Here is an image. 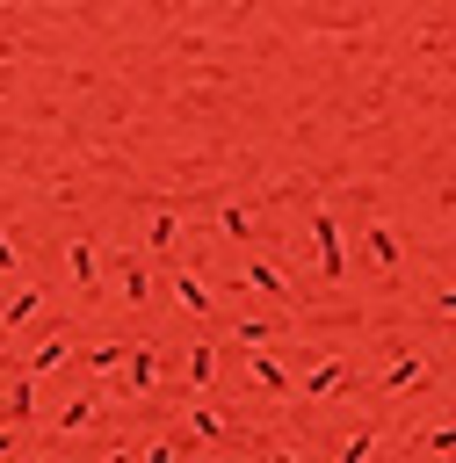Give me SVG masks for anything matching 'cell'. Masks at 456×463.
I'll return each mask as SVG.
<instances>
[{"mask_svg": "<svg viewBox=\"0 0 456 463\" xmlns=\"http://www.w3.org/2000/svg\"><path fill=\"white\" fill-rule=\"evenodd\" d=\"M217 362H224V354H217L210 340H195V347L181 354V376H188V391H210V383H217Z\"/></svg>", "mask_w": 456, "mask_h": 463, "instance_id": "4fadbf2b", "label": "cell"}, {"mask_svg": "<svg viewBox=\"0 0 456 463\" xmlns=\"http://www.w3.org/2000/svg\"><path fill=\"white\" fill-rule=\"evenodd\" d=\"M427 311H434V318H456V282H442V289L427 297Z\"/></svg>", "mask_w": 456, "mask_h": 463, "instance_id": "cb8c5ba5", "label": "cell"}, {"mask_svg": "<svg viewBox=\"0 0 456 463\" xmlns=\"http://www.w3.org/2000/svg\"><path fill=\"white\" fill-rule=\"evenodd\" d=\"M268 463H304V456H297V449H275V456H268Z\"/></svg>", "mask_w": 456, "mask_h": 463, "instance_id": "4316f807", "label": "cell"}, {"mask_svg": "<svg viewBox=\"0 0 456 463\" xmlns=\"http://www.w3.org/2000/svg\"><path fill=\"white\" fill-rule=\"evenodd\" d=\"M304 224H311V260H318V282H340L347 275V239H340V224H333V210L311 195L304 203Z\"/></svg>", "mask_w": 456, "mask_h": 463, "instance_id": "6da1fadb", "label": "cell"}, {"mask_svg": "<svg viewBox=\"0 0 456 463\" xmlns=\"http://www.w3.org/2000/svg\"><path fill=\"white\" fill-rule=\"evenodd\" d=\"M159 376H166V354H159V347H138V354H130V369H123V391H130V398H145V391H159Z\"/></svg>", "mask_w": 456, "mask_h": 463, "instance_id": "7c38bea8", "label": "cell"}, {"mask_svg": "<svg viewBox=\"0 0 456 463\" xmlns=\"http://www.w3.org/2000/svg\"><path fill=\"white\" fill-rule=\"evenodd\" d=\"M130 340H109V347H80V369H94V376H109V369H130Z\"/></svg>", "mask_w": 456, "mask_h": 463, "instance_id": "e0dca14e", "label": "cell"}, {"mask_svg": "<svg viewBox=\"0 0 456 463\" xmlns=\"http://www.w3.org/2000/svg\"><path fill=\"white\" fill-rule=\"evenodd\" d=\"M29 383H36V376H22V369H7V391H0V412H7V420H22V427L36 420V391H29Z\"/></svg>", "mask_w": 456, "mask_h": 463, "instance_id": "5bb4252c", "label": "cell"}, {"mask_svg": "<svg viewBox=\"0 0 456 463\" xmlns=\"http://www.w3.org/2000/svg\"><path fill=\"white\" fill-rule=\"evenodd\" d=\"M376 441H384V427H376V420H355V427H347V441L333 449V463H369V456H376Z\"/></svg>", "mask_w": 456, "mask_h": 463, "instance_id": "9a60e30c", "label": "cell"}, {"mask_svg": "<svg viewBox=\"0 0 456 463\" xmlns=\"http://www.w3.org/2000/svg\"><path fill=\"white\" fill-rule=\"evenodd\" d=\"M65 275L80 297H101V246L94 239H65Z\"/></svg>", "mask_w": 456, "mask_h": 463, "instance_id": "277c9868", "label": "cell"}, {"mask_svg": "<svg viewBox=\"0 0 456 463\" xmlns=\"http://www.w3.org/2000/svg\"><path fill=\"white\" fill-rule=\"evenodd\" d=\"M427 383H434V362H427L420 347H391L384 369H376V391H384V398H413V391H427Z\"/></svg>", "mask_w": 456, "mask_h": 463, "instance_id": "7a4b0ae2", "label": "cell"}, {"mask_svg": "<svg viewBox=\"0 0 456 463\" xmlns=\"http://www.w3.org/2000/svg\"><path fill=\"white\" fill-rule=\"evenodd\" d=\"M94 412H101V398H94V391H80V398H65V405H58V420H51V427H58V434H80V427H94Z\"/></svg>", "mask_w": 456, "mask_h": 463, "instance_id": "ac0fdd59", "label": "cell"}, {"mask_svg": "<svg viewBox=\"0 0 456 463\" xmlns=\"http://www.w3.org/2000/svg\"><path fill=\"white\" fill-rule=\"evenodd\" d=\"M174 246H181V217H174V203H159V210H152V224H145V246H138V253L174 260Z\"/></svg>", "mask_w": 456, "mask_h": 463, "instance_id": "30bf717a", "label": "cell"}, {"mask_svg": "<svg viewBox=\"0 0 456 463\" xmlns=\"http://www.w3.org/2000/svg\"><path fill=\"white\" fill-rule=\"evenodd\" d=\"M7 456H14V434H0V463H7Z\"/></svg>", "mask_w": 456, "mask_h": 463, "instance_id": "83f0119b", "label": "cell"}, {"mask_svg": "<svg viewBox=\"0 0 456 463\" xmlns=\"http://www.w3.org/2000/svg\"><path fill=\"white\" fill-rule=\"evenodd\" d=\"M14 268H22V253H14V232L0 224V275H14Z\"/></svg>", "mask_w": 456, "mask_h": 463, "instance_id": "d4e9b609", "label": "cell"}, {"mask_svg": "<svg viewBox=\"0 0 456 463\" xmlns=\"http://www.w3.org/2000/svg\"><path fill=\"white\" fill-rule=\"evenodd\" d=\"M275 333H282V318H239V326H232V340H239V347H268Z\"/></svg>", "mask_w": 456, "mask_h": 463, "instance_id": "44dd1931", "label": "cell"}, {"mask_svg": "<svg viewBox=\"0 0 456 463\" xmlns=\"http://www.w3.org/2000/svg\"><path fill=\"white\" fill-rule=\"evenodd\" d=\"M36 311H43V289H29V282H22V289H14L7 304H0V333H22V326H29Z\"/></svg>", "mask_w": 456, "mask_h": 463, "instance_id": "2e32d148", "label": "cell"}, {"mask_svg": "<svg viewBox=\"0 0 456 463\" xmlns=\"http://www.w3.org/2000/svg\"><path fill=\"white\" fill-rule=\"evenodd\" d=\"M232 434V420L224 412H210V405H188V441H203V449H217Z\"/></svg>", "mask_w": 456, "mask_h": 463, "instance_id": "d6986e66", "label": "cell"}, {"mask_svg": "<svg viewBox=\"0 0 456 463\" xmlns=\"http://www.w3.org/2000/svg\"><path fill=\"white\" fill-rule=\"evenodd\" d=\"M166 289H174V304H181L188 318H217V297H210V289H203V282H195V275H188L181 260L166 268Z\"/></svg>", "mask_w": 456, "mask_h": 463, "instance_id": "ba28073f", "label": "cell"}, {"mask_svg": "<svg viewBox=\"0 0 456 463\" xmlns=\"http://www.w3.org/2000/svg\"><path fill=\"white\" fill-rule=\"evenodd\" d=\"M413 441H420V449H442V456H449V449H456V420H434V427H420Z\"/></svg>", "mask_w": 456, "mask_h": 463, "instance_id": "7402d4cb", "label": "cell"}, {"mask_svg": "<svg viewBox=\"0 0 456 463\" xmlns=\"http://www.w3.org/2000/svg\"><path fill=\"white\" fill-rule=\"evenodd\" d=\"M109 463H138V449H130V441H116V449H109Z\"/></svg>", "mask_w": 456, "mask_h": 463, "instance_id": "484cf974", "label": "cell"}, {"mask_svg": "<svg viewBox=\"0 0 456 463\" xmlns=\"http://www.w3.org/2000/svg\"><path fill=\"white\" fill-rule=\"evenodd\" d=\"M246 383H253L261 398H290L304 376H290V369H282V354H253V362H246Z\"/></svg>", "mask_w": 456, "mask_h": 463, "instance_id": "9c48e42d", "label": "cell"}, {"mask_svg": "<svg viewBox=\"0 0 456 463\" xmlns=\"http://www.w3.org/2000/svg\"><path fill=\"white\" fill-rule=\"evenodd\" d=\"M246 289H261V297L290 304V268H275L268 253H246Z\"/></svg>", "mask_w": 456, "mask_h": 463, "instance_id": "8fae6325", "label": "cell"}, {"mask_svg": "<svg viewBox=\"0 0 456 463\" xmlns=\"http://www.w3.org/2000/svg\"><path fill=\"white\" fill-rule=\"evenodd\" d=\"M65 362H80V347H72V333L58 326V333H43V340L22 354V376H51V369H65Z\"/></svg>", "mask_w": 456, "mask_h": 463, "instance_id": "5b68a950", "label": "cell"}, {"mask_svg": "<svg viewBox=\"0 0 456 463\" xmlns=\"http://www.w3.org/2000/svg\"><path fill=\"white\" fill-rule=\"evenodd\" d=\"M362 253H369L384 275H398V268H405V246H398V232H391L384 217H369V224H362Z\"/></svg>", "mask_w": 456, "mask_h": 463, "instance_id": "8992f818", "label": "cell"}, {"mask_svg": "<svg viewBox=\"0 0 456 463\" xmlns=\"http://www.w3.org/2000/svg\"><path fill=\"white\" fill-rule=\"evenodd\" d=\"M340 391H355V362H347V354H318V362H311V376L297 383V398H304V405H333Z\"/></svg>", "mask_w": 456, "mask_h": 463, "instance_id": "3957f363", "label": "cell"}, {"mask_svg": "<svg viewBox=\"0 0 456 463\" xmlns=\"http://www.w3.org/2000/svg\"><path fill=\"white\" fill-rule=\"evenodd\" d=\"M109 275H116L123 304H152V275H145V253H109Z\"/></svg>", "mask_w": 456, "mask_h": 463, "instance_id": "52a82bcc", "label": "cell"}, {"mask_svg": "<svg viewBox=\"0 0 456 463\" xmlns=\"http://www.w3.org/2000/svg\"><path fill=\"white\" fill-rule=\"evenodd\" d=\"M138 463H181V449H174V441H145V449H138Z\"/></svg>", "mask_w": 456, "mask_h": 463, "instance_id": "603a6c76", "label": "cell"}, {"mask_svg": "<svg viewBox=\"0 0 456 463\" xmlns=\"http://www.w3.org/2000/svg\"><path fill=\"white\" fill-rule=\"evenodd\" d=\"M217 232H224L232 246H253V210H246V203H217Z\"/></svg>", "mask_w": 456, "mask_h": 463, "instance_id": "ffe728a7", "label": "cell"}]
</instances>
